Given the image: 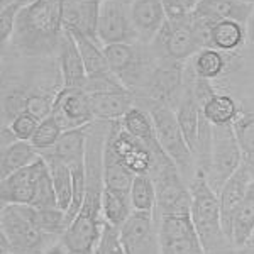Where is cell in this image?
<instances>
[{
	"label": "cell",
	"instance_id": "1",
	"mask_svg": "<svg viewBox=\"0 0 254 254\" xmlns=\"http://www.w3.org/2000/svg\"><path fill=\"white\" fill-rule=\"evenodd\" d=\"M63 34V0H32L19 12L10 44L41 58L58 53Z\"/></svg>",
	"mask_w": 254,
	"mask_h": 254
},
{
	"label": "cell",
	"instance_id": "2",
	"mask_svg": "<svg viewBox=\"0 0 254 254\" xmlns=\"http://www.w3.org/2000/svg\"><path fill=\"white\" fill-rule=\"evenodd\" d=\"M188 187L191 193L190 217L205 253L227 254V249H232V244L222 229L217 191L208 185L207 176L202 171H195V176L188 183Z\"/></svg>",
	"mask_w": 254,
	"mask_h": 254
},
{
	"label": "cell",
	"instance_id": "3",
	"mask_svg": "<svg viewBox=\"0 0 254 254\" xmlns=\"http://www.w3.org/2000/svg\"><path fill=\"white\" fill-rule=\"evenodd\" d=\"M0 232H2V251L15 254H44L53 239L44 234L34 222V207L9 203L2 205L0 214Z\"/></svg>",
	"mask_w": 254,
	"mask_h": 254
},
{
	"label": "cell",
	"instance_id": "4",
	"mask_svg": "<svg viewBox=\"0 0 254 254\" xmlns=\"http://www.w3.org/2000/svg\"><path fill=\"white\" fill-rule=\"evenodd\" d=\"M146 110L153 117L156 136L163 151L176 165L183 178H187L188 183H190L196 171L195 156L191 153L190 146L187 144L173 107L166 104H149Z\"/></svg>",
	"mask_w": 254,
	"mask_h": 254
},
{
	"label": "cell",
	"instance_id": "5",
	"mask_svg": "<svg viewBox=\"0 0 254 254\" xmlns=\"http://www.w3.org/2000/svg\"><path fill=\"white\" fill-rule=\"evenodd\" d=\"M149 48L158 60H175L187 63L203 48V43L190 15L185 19H166L165 26L153 39Z\"/></svg>",
	"mask_w": 254,
	"mask_h": 254
},
{
	"label": "cell",
	"instance_id": "6",
	"mask_svg": "<svg viewBox=\"0 0 254 254\" xmlns=\"http://www.w3.org/2000/svg\"><path fill=\"white\" fill-rule=\"evenodd\" d=\"M243 153L232 126H212V149L207 182L219 193L222 185L243 166Z\"/></svg>",
	"mask_w": 254,
	"mask_h": 254
},
{
	"label": "cell",
	"instance_id": "7",
	"mask_svg": "<svg viewBox=\"0 0 254 254\" xmlns=\"http://www.w3.org/2000/svg\"><path fill=\"white\" fill-rule=\"evenodd\" d=\"M153 180L156 183V210L154 217L190 214L191 193L190 187L180 173L175 163L154 171Z\"/></svg>",
	"mask_w": 254,
	"mask_h": 254
},
{
	"label": "cell",
	"instance_id": "8",
	"mask_svg": "<svg viewBox=\"0 0 254 254\" xmlns=\"http://www.w3.org/2000/svg\"><path fill=\"white\" fill-rule=\"evenodd\" d=\"M185 88V63L175 60H158L149 78L141 90V98L149 104H166L175 107Z\"/></svg>",
	"mask_w": 254,
	"mask_h": 254
},
{
	"label": "cell",
	"instance_id": "9",
	"mask_svg": "<svg viewBox=\"0 0 254 254\" xmlns=\"http://www.w3.org/2000/svg\"><path fill=\"white\" fill-rule=\"evenodd\" d=\"M132 0H105L98 12L97 39L102 46L119 43H139L130 15Z\"/></svg>",
	"mask_w": 254,
	"mask_h": 254
},
{
	"label": "cell",
	"instance_id": "10",
	"mask_svg": "<svg viewBox=\"0 0 254 254\" xmlns=\"http://www.w3.org/2000/svg\"><path fill=\"white\" fill-rule=\"evenodd\" d=\"M161 254H207L200 243L190 214L163 215L156 219Z\"/></svg>",
	"mask_w": 254,
	"mask_h": 254
},
{
	"label": "cell",
	"instance_id": "11",
	"mask_svg": "<svg viewBox=\"0 0 254 254\" xmlns=\"http://www.w3.org/2000/svg\"><path fill=\"white\" fill-rule=\"evenodd\" d=\"M119 237L127 254H161L159 229L153 212L134 210L119 227Z\"/></svg>",
	"mask_w": 254,
	"mask_h": 254
},
{
	"label": "cell",
	"instance_id": "12",
	"mask_svg": "<svg viewBox=\"0 0 254 254\" xmlns=\"http://www.w3.org/2000/svg\"><path fill=\"white\" fill-rule=\"evenodd\" d=\"M105 142L134 175H151L154 168L153 153L139 139L130 136L122 127L121 121L110 122Z\"/></svg>",
	"mask_w": 254,
	"mask_h": 254
},
{
	"label": "cell",
	"instance_id": "13",
	"mask_svg": "<svg viewBox=\"0 0 254 254\" xmlns=\"http://www.w3.org/2000/svg\"><path fill=\"white\" fill-rule=\"evenodd\" d=\"M51 116L60 124L63 132L87 127L95 122L90 95L81 88L61 87L56 93L55 109Z\"/></svg>",
	"mask_w": 254,
	"mask_h": 254
},
{
	"label": "cell",
	"instance_id": "14",
	"mask_svg": "<svg viewBox=\"0 0 254 254\" xmlns=\"http://www.w3.org/2000/svg\"><path fill=\"white\" fill-rule=\"evenodd\" d=\"M43 166H44V159L39 156V159H36L29 166L22 168V170L15 171L10 176L3 178L2 187H0L2 205H9V203L31 205Z\"/></svg>",
	"mask_w": 254,
	"mask_h": 254
},
{
	"label": "cell",
	"instance_id": "15",
	"mask_svg": "<svg viewBox=\"0 0 254 254\" xmlns=\"http://www.w3.org/2000/svg\"><path fill=\"white\" fill-rule=\"evenodd\" d=\"M251 182H253V173L249 171L248 166L243 165L224 183L222 188L219 190V193H217L220 203L222 229L229 241H231V232H232V220H234L237 208H239L246 193H248V188L251 185Z\"/></svg>",
	"mask_w": 254,
	"mask_h": 254
},
{
	"label": "cell",
	"instance_id": "16",
	"mask_svg": "<svg viewBox=\"0 0 254 254\" xmlns=\"http://www.w3.org/2000/svg\"><path fill=\"white\" fill-rule=\"evenodd\" d=\"M58 63L61 73V83L63 88H81L85 90L88 81L87 69H85L83 58L80 55V49L73 39L71 32L64 29V34L61 38L58 48Z\"/></svg>",
	"mask_w": 254,
	"mask_h": 254
},
{
	"label": "cell",
	"instance_id": "17",
	"mask_svg": "<svg viewBox=\"0 0 254 254\" xmlns=\"http://www.w3.org/2000/svg\"><path fill=\"white\" fill-rule=\"evenodd\" d=\"M132 24L139 36V43L151 44L166 22L161 0H132L130 5Z\"/></svg>",
	"mask_w": 254,
	"mask_h": 254
},
{
	"label": "cell",
	"instance_id": "18",
	"mask_svg": "<svg viewBox=\"0 0 254 254\" xmlns=\"http://www.w3.org/2000/svg\"><path fill=\"white\" fill-rule=\"evenodd\" d=\"M105 0H63V26L97 39L98 12Z\"/></svg>",
	"mask_w": 254,
	"mask_h": 254
},
{
	"label": "cell",
	"instance_id": "19",
	"mask_svg": "<svg viewBox=\"0 0 254 254\" xmlns=\"http://www.w3.org/2000/svg\"><path fill=\"white\" fill-rule=\"evenodd\" d=\"M88 95L90 102H92V110L93 116H95V121L104 122L121 121L134 107V100H136V95L127 88L95 92L88 93Z\"/></svg>",
	"mask_w": 254,
	"mask_h": 254
},
{
	"label": "cell",
	"instance_id": "20",
	"mask_svg": "<svg viewBox=\"0 0 254 254\" xmlns=\"http://www.w3.org/2000/svg\"><path fill=\"white\" fill-rule=\"evenodd\" d=\"M253 3L243 2V0H198L193 17L205 20L208 24H214L217 20L232 19L237 22L248 24L253 14Z\"/></svg>",
	"mask_w": 254,
	"mask_h": 254
},
{
	"label": "cell",
	"instance_id": "21",
	"mask_svg": "<svg viewBox=\"0 0 254 254\" xmlns=\"http://www.w3.org/2000/svg\"><path fill=\"white\" fill-rule=\"evenodd\" d=\"M88 127H80V129L66 130L61 134L60 141L56 142L51 149L39 153L44 158H55L60 161L66 163L68 166L83 163L87 159V137H88Z\"/></svg>",
	"mask_w": 254,
	"mask_h": 254
},
{
	"label": "cell",
	"instance_id": "22",
	"mask_svg": "<svg viewBox=\"0 0 254 254\" xmlns=\"http://www.w3.org/2000/svg\"><path fill=\"white\" fill-rule=\"evenodd\" d=\"M248 39V29L246 24L237 22L232 19L217 20L210 26L208 32V48L219 49L222 53H236L237 49L244 46Z\"/></svg>",
	"mask_w": 254,
	"mask_h": 254
},
{
	"label": "cell",
	"instance_id": "23",
	"mask_svg": "<svg viewBox=\"0 0 254 254\" xmlns=\"http://www.w3.org/2000/svg\"><path fill=\"white\" fill-rule=\"evenodd\" d=\"M69 32H71L73 39H75L76 46L80 49V55H81V58H83L88 80L114 75V73L110 71L109 61L105 58L104 46H102L100 41L95 38H90V36L83 34V32H78V31H69Z\"/></svg>",
	"mask_w": 254,
	"mask_h": 254
},
{
	"label": "cell",
	"instance_id": "24",
	"mask_svg": "<svg viewBox=\"0 0 254 254\" xmlns=\"http://www.w3.org/2000/svg\"><path fill=\"white\" fill-rule=\"evenodd\" d=\"M254 234V178L248 188L243 203L237 208L234 220H232L231 243L234 248L241 249L251 243Z\"/></svg>",
	"mask_w": 254,
	"mask_h": 254
},
{
	"label": "cell",
	"instance_id": "25",
	"mask_svg": "<svg viewBox=\"0 0 254 254\" xmlns=\"http://www.w3.org/2000/svg\"><path fill=\"white\" fill-rule=\"evenodd\" d=\"M102 175L104 185L114 190H121L129 193L136 175L121 161L107 142H104V154H102Z\"/></svg>",
	"mask_w": 254,
	"mask_h": 254
},
{
	"label": "cell",
	"instance_id": "26",
	"mask_svg": "<svg viewBox=\"0 0 254 254\" xmlns=\"http://www.w3.org/2000/svg\"><path fill=\"white\" fill-rule=\"evenodd\" d=\"M134 212L130 196L127 191L114 190L104 185V193H102V215H104L105 224L112 227H121Z\"/></svg>",
	"mask_w": 254,
	"mask_h": 254
},
{
	"label": "cell",
	"instance_id": "27",
	"mask_svg": "<svg viewBox=\"0 0 254 254\" xmlns=\"http://www.w3.org/2000/svg\"><path fill=\"white\" fill-rule=\"evenodd\" d=\"M39 151L29 141H15L9 146H2V168L0 176L7 178L15 171L29 166L36 159H39Z\"/></svg>",
	"mask_w": 254,
	"mask_h": 254
},
{
	"label": "cell",
	"instance_id": "28",
	"mask_svg": "<svg viewBox=\"0 0 254 254\" xmlns=\"http://www.w3.org/2000/svg\"><path fill=\"white\" fill-rule=\"evenodd\" d=\"M200 109H202L203 117L212 126H232L243 112V109L237 105V102L231 95L219 92Z\"/></svg>",
	"mask_w": 254,
	"mask_h": 254
},
{
	"label": "cell",
	"instance_id": "29",
	"mask_svg": "<svg viewBox=\"0 0 254 254\" xmlns=\"http://www.w3.org/2000/svg\"><path fill=\"white\" fill-rule=\"evenodd\" d=\"M227 68V58L225 53L214 48H202L191 58V71L198 78L203 80H215L224 75Z\"/></svg>",
	"mask_w": 254,
	"mask_h": 254
},
{
	"label": "cell",
	"instance_id": "30",
	"mask_svg": "<svg viewBox=\"0 0 254 254\" xmlns=\"http://www.w3.org/2000/svg\"><path fill=\"white\" fill-rule=\"evenodd\" d=\"M46 161L49 175H51L53 185H55L56 190V196H58V207L61 210L66 212L69 208V203H71V196H73V176H71V170L66 163L60 161V159L55 158H44Z\"/></svg>",
	"mask_w": 254,
	"mask_h": 254
},
{
	"label": "cell",
	"instance_id": "31",
	"mask_svg": "<svg viewBox=\"0 0 254 254\" xmlns=\"http://www.w3.org/2000/svg\"><path fill=\"white\" fill-rule=\"evenodd\" d=\"M232 127L243 153V163L254 175V110H243Z\"/></svg>",
	"mask_w": 254,
	"mask_h": 254
},
{
	"label": "cell",
	"instance_id": "32",
	"mask_svg": "<svg viewBox=\"0 0 254 254\" xmlns=\"http://www.w3.org/2000/svg\"><path fill=\"white\" fill-rule=\"evenodd\" d=\"M130 203L137 212L156 210V183L151 175H136L129 190Z\"/></svg>",
	"mask_w": 254,
	"mask_h": 254
},
{
	"label": "cell",
	"instance_id": "33",
	"mask_svg": "<svg viewBox=\"0 0 254 254\" xmlns=\"http://www.w3.org/2000/svg\"><path fill=\"white\" fill-rule=\"evenodd\" d=\"M34 222L53 239H61L69 225L66 212L61 208H34Z\"/></svg>",
	"mask_w": 254,
	"mask_h": 254
},
{
	"label": "cell",
	"instance_id": "34",
	"mask_svg": "<svg viewBox=\"0 0 254 254\" xmlns=\"http://www.w3.org/2000/svg\"><path fill=\"white\" fill-rule=\"evenodd\" d=\"M27 98L29 93L24 88H5L2 93V124L9 126L19 114L27 110Z\"/></svg>",
	"mask_w": 254,
	"mask_h": 254
},
{
	"label": "cell",
	"instance_id": "35",
	"mask_svg": "<svg viewBox=\"0 0 254 254\" xmlns=\"http://www.w3.org/2000/svg\"><path fill=\"white\" fill-rule=\"evenodd\" d=\"M34 208H60L58 207V196H56L55 185H53L51 175H49L48 165L44 161V166L41 170L38 185H36L34 198L31 203Z\"/></svg>",
	"mask_w": 254,
	"mask_h": 254
},
{
	"label": "cell",
	"instance_id": "36",
	"mask_svg": "<svg viewBox=\"0 0 254 254\" xmlns=\"http://www.w3.org/2000/svg\"><path fill=\"white\" fill-rule=\"evenodd\" d=\"M61 134H63V130H61L60 124L55 121V117L49 116L48 119L39 122L38 130H36L34 136L31 139V144L34 146L39 153H43V151L51 149V147L60 141Z\"/></svg>",
	"mask_w": 254,
	"mask_h": 254
},
{
	"label": "cell",
	"instance_id": "37",
	"mask_svg": "<svg viewBox=\"0 0 254 254\" xmlns=\"http://www.w3.org/2000/svg\"><path fill=\"white\" fill-rule=\"evenodd\" d=\"M31 2L32 0H15V2L9 3V5L0 7V39H2L3 46H7L10 43L19 12Z\"/></svg>",
	"mask_w": 254,
	"mask_h": 254
},
{
	"label": "cell",
	"instance_id": "38",
	"mask_svg": "<svg viewBox=\"0 0 254 254\" xmlns=\"http://www.w3.org/2000/svg\"><path fill=\"white\" fill-rule=\"evenodd\" d=\"M39 122L41 121L38 117H34L31 112L26 110V112L19 114V116L5 127H9L10 132L14 134V137L17 139V141H29L31 142L32 136H34V132L39 127Z\"/></svg>",
	"mask_w": 254,
	"mask_h": 254
},
{
	"label": "cell",
	"instance_id": "39",
	"mask_svg": "<svg viewBox=\"0 0 254 254\" xmlns=\"http://www.w3.org/2000/svg\"><path fill=\"white\" fill-rule=\"evenodd\" d=\"M55 100H56V95L32 92L29 93V98H27V112H31L32 116L38 117L39 121H44V119H48L53 114Z\"/></svg>",
	"mask_w": 254,
	"mask_h": 254
},
{
	"label": "cell",
	"instance_id": "40",
	"mask_svg": "<svg viewBox=\"0 0 254 254\" xmlns=\"http://www.w3.org/2000/svg\"><path fill=\"white\" fill-rule=\"evenodd\" d=\"M93 254H127L121 244V237H119V229L112 225L105 224L102 237L98 241Z\"/></svg>",
	"mask_w": 254,
	"mask_h": 254
},
{
	"label": "cell",
	"instance_id": "41",
	"mask_svg": "<svg viewBox=\"0 0 254 254\" xmlns=\"http://www.w3.org/2000/svg\"><path fill=\"white\" fill-rule=\"evenodd\" d=\"M166 19H185L193 14L198 0H161Z\"/></svg>",
	"mask_w": 254,
	"mask_h": 254
},
{
	"label": "cell",
	"instance_id": "42",
	"mask_svg": "<svg viewBox=\"0 0 254 254\" xmlns=\"http://www.w3.org/2000/svg\"><path fill=\"white\" fill-rule=\"evenodd\" d=\"M246 29H248V39H249V43L254 46V9H253V14H251V17H249L248 20V24H246Z\"/></svg>",
	"mask_w": 254,
	"mask_h": 254
},
{
	"label": "cell",
	"instance_id": "43",
	"mask_svg": "<svg viewBox=\"0 0 254 254\" xmlns=\"http://www.w3.org/2000/svg\"><path fill=\"white\" fill-rule=\"evenodd\" d=\"M12 2H15V0H0V5L5 7V5H9V3H12Z\"/></svg>",
	"mask_w": 254,
	"mask_h": 254
},
{
	"label": "cell",
	"instance_id": "44",
	"mask_svg": "<svg viewBox=\"0 0 254 254\" xmlns=\"http://www.w3.org/2000/svg\"><path fill=\"white\" fill-rule=\"evenodd\" d=\"M243 2H248V3H253V5H254V0H243Z\"/></svg>",
	"mask_w": 254,
	"mask_h": 254
},
{
	"label": "cell",
	"instance_id": "45",
	"mask_svg": "<svg viewBox=\"0 0 254 254\" xmlns=\"http://www.w3.org/2000/svg\"><path fill=\"white\" fill-rule=\"evenodd\" d=\"M2 254H15V253H10V251H2Z\"/></svg>",
	"mask_w": 254,
	"mask_h": 254
},
{
	"label": "cell",
	"instance_id": "46",
	"mask_svg": "<svg viewBox=\"0 0 254 254\" xmlns=\"http://www.w3.org/2000/svg\"><path fill=\"white\" fill-rule=\"evenodd\" d=\"M251 241H253V243H254V234H253V239H251Z\"/></svg>",
	"mask_w": 254,
	"mask_h": 254
}]
</instances>
